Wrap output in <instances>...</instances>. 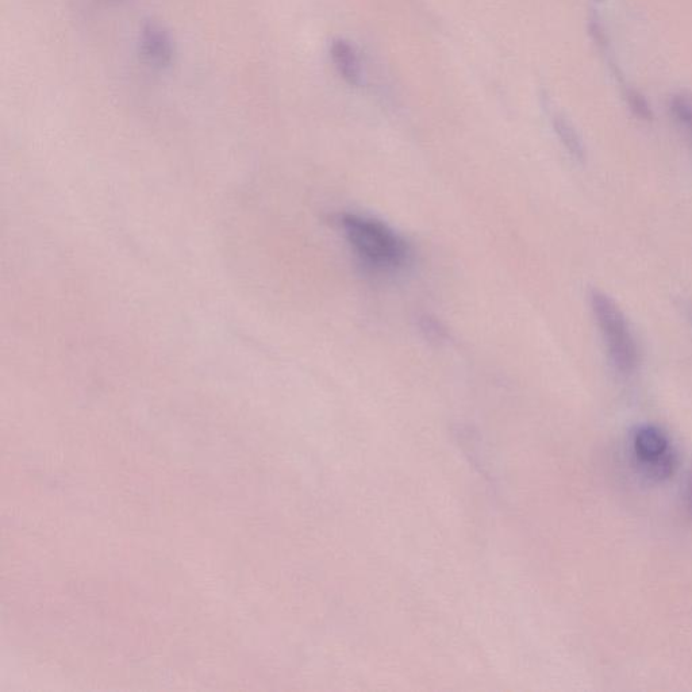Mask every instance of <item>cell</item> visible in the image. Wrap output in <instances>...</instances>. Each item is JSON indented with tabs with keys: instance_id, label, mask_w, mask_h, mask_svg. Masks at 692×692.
<instances>
[{
	"instance_id": "1",
	"label": "cell",
	"mask_w": 692,
	"mask_h": 692,
	"mask_svg": "<svg viewBox=\"0 0 692 692\" xmlns=\"http://www.w3.org/2000/svg\"><path fill=\"white\" fill-rule=\"evenodd\" d=\"M340 225L353 252L368 267L392 271L406 263L407 242L384 222L365 215L344 214Z\"/></svg>"
},
{
	"instance_id": "2",
	"label": "cell",
	"mask_w": 692,
	"mask_h": 692,
	"mask_svg": "<svg viewBox=\"0 0 692 692\" xmlns=\"http://www.w3.org/2000/svg\"><path fill=\"white\" fill-rule=\"evenodd\" d=\"M590 302L611 363L621 374H632L636 371L640 357L628 319L620 306L605 292L592 290Z\"/></svg>"
},
{
	"instance_id": "3",
	"label": "cell",
	"mask_w": 692,
	"mask_h": 692,
	"mask_svg": "<svg viewBox=\"0 0 692 692\" xmlns=\"http://www.w3.org/2000/svg\"><path fill=\"white\" fill-rule=\"evenodd\" d=\"M632 455L638 472L649 482L670 479L678 467V456L670 436L657 426L637 428L632 437Z\"/></svg>"
},
{
	"instance_id": "4",
	"label": "cell",
	"mask_w": 692,
	"mask_h": 692,
	"mask_svg": "<svg viewBox=\"0 0 692 692\" xmlns=\"http://www.w3.org/2000/svg\"><path fill=\"white\" fill-rule=\"evenodd\" d=\"M330 59L338 75L348 86L357 88L363 84V67L352 42L344 38H334L330 45Z\"/></svg>"
},
{
	"instance_id": "5",
	"label": "cell",
	"mask_w": 692,
	"mask_h": 692,
	"mask_svg": "<svg viewBox=\"0 0 692 692\" xmlns=\"http://www.w3.org/2000/svg\"><path fill=\"white\" fill-rule=\"evenodd\" d=\"M141 53L153 67H169L173 60L171 37L160 26H145L141 33Z\"/></svg>"
},
{
	"instance_id": "6",
	"label": "cell",
	"mask_w": 692,
	"mask_h": 692,
	"mask_svg": "<svg viewBox=\"0 0 692 692\" xmlns=\"http://www.w3.org/2000/svg\"><path fill=\"white\" fill-rule=\"evenodd\" d=\"M553 128H555L557 136H559L560 141L563 142L567 151L571 153L575 159L582 160L584 157V148L582 141L574 126L571 122L563 115L557 114L553 117Z\"/></svg>"
},
{
	"instance_id": "7",
	"label": "cell",
	"mask_w": 692,
	"mask_h": 692,
	"mask_svg": "<svg viewBox=\"0 0 692 692\" xmlns=\"http://www.w3.org/2000/svg\"><path fill=\"white\" fill-rule=\"evenodd\" d=\"M671 113L692 137V96L679 94L671 99Z\"/></svg>"
},
{
	"instance_id": "8",
	"label": "cell",
	"mask_w": 692,
	"mask_h": 692,
	"mask_svg": "<svg viewBox=\"0 0 692 692\" xmlns=\"http://www.w3.org/2000/svg\"><path fill=\"white\" fill-rule=\"evenodd\" d=\"M625 98L630 110L633 111L636 117L644 119V121H651V107H649L647 101H645L644 96H641L637 91L630 90L629 88V90L625 92Z\"/></svg>"
},
{
	"instance_id": "9",
	"label": "cell",
	"mask_w": 692,
	"mask_h": 692,
	"mask_svg": "<svg viewBox=\"0 0 692 692\" xmlns=\"http://www.w3.org/2000/svg\"><path fill=\"white\" fill-rule=\"evenodd\" d=\"M684 499H686V507L688 513L692 517V467L690 474L687 476L686 492H684Z\"/></svg>"
}]
</instances>
